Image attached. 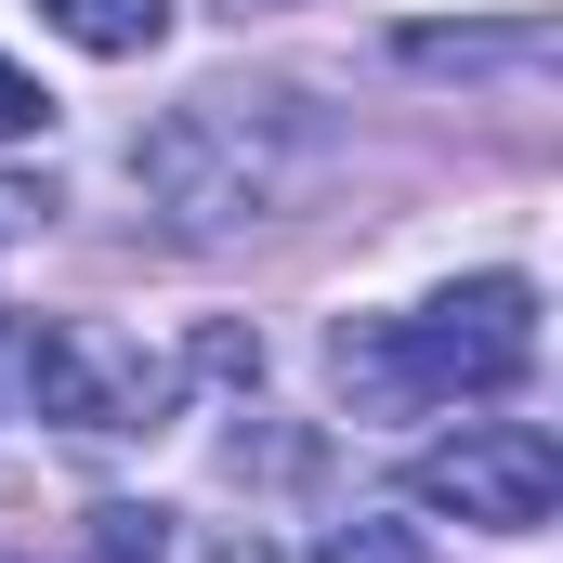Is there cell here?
<instances>
[{
  "label": "cell",
  "instance_id": "cell-1",
  "mask_svg": "<svg viewBox=\"0 0 563 563\" xmlns=\"http://www.w3.org/2000/svg\"><path fill=\"white\" fill-rule=\"evenodd\" d=\"M314 157H328V132H314L301 92H276V79H210L157 132H132V197L170 236H236V223H276Z\"/></svg>",
  "mask_w": 563,
  "mask_h": 563
},
{
  "label": "cell",
  "instance_id": "cell-2",
  "mask_svg": "<svg viewBox=\"0 0 563 563\" xmlns=\"http://www.w3.org/2000/svg\"><path fill=\"white\" fill-rule=\"evenodd\" d=\"M538 367V288L525 276H472L432 288L420 314H341L328 328V380L367 420H420V407H485Z\"/></svg>",
  "mask_w": 563,
  "mask_h": 563
},
{
  "label": "cell",
  "instance_id": "cell-3",
  "mask_svg": "<svg viewBox=\"0 0 563 563\" xmlns=\"http://www.w3.org/2000/svg\"><path fill=\"white\" fill-rule=\"evenodd\" d=\"M170 354H144L132 328H106V314H40L26 328V407L66 432H92V445H132V432L170 420Z\"/></svg>",
  "mask_w": 563,
  "mask_h": 563
},
{
  "label": "cell",
  "instance_id": "cell-4",
  "mask_svg": "<svg viewBox=\"0 0 563 563\" xmlns=\"http://www.w3.org/2000/svg\"><path fill=\"white\" fill-rule=\"evenodd\" d=\"M420 511H459V525H485V538H538L563 511V445L538 420H459L445 445H420Z\"/></svg>",
  "mask_w": 563,
  "mask_h": 563
},
{
  "label": "cell",
  "instance_id": "cell-5",
  "mask_svg": "<svg viewBox=\"0 0 563 563\" xmlns=\"http://www.w3.org/2000/svg\"><path fill=\"white\" fill-rule=\"evenodd\" d=\"M394 53L420 79H511V66H551V13H511V26H407Z\"/></svg>",
  "mask_w": 563,
  "mask_h": 563
},
{
  "label": "cell",
  "instance_id": "cell-6",
  "mask_svg": "<svg viewBox=\"0 0 563 563\" xmlns=\"http://www.w3.org/2000/svg\"><path fill=\"white\" fill-rule=\"evenodd\" d=\"M79 53H106V66H132V53H157L170 40V0H40Z\"/></svg>",
  "mask_w": 563,
  "mask_h": 563
},
{
  "label": "cell",
  "instance_id": "cell-7",
  "mask_svg": "<svg viewBox=\"0 0 563 563\" xmlns=\"http://www.w3.org/2000/svg\"><path fill=\"white\" fill-rule=\"evenodd\" d=\"M157 551H170V511H144V498L79 511V538H66V563H157Z\"/></svg>",
  "mask_w": 563,
  "mask_h": 563
},
{
  "label": "cell",
  "instance_id": "cell-8",
  "mask_svg": "<svg viewBox=\"0 0 563 563\" xmlns=\"http://www.w3.org/2000/svg\"><path fill=\"white\" fill-rule=\"evenodd\" d=\"M314 563H432V538H420V525L354 511V525H328V538H314Z\"/></svg>",
  "mask_w": 563,
  "mask_h": 563
},
{
  "label": "cell",
  "instance_id": "cell-9",
  "mask_svg": "<svg viewBox=\"0 0 563 563\" xmlns=\"http://www.w3.org/2000/svg\"><path fill=\"white\" fill-rule=\"evenodd\" d=\"M40 119H53V92H40V79H26V66L0 53V144H26Z\"/></svg>",
  "mask_w": 563,
  "mask_h": 563
},
{
  "label": "cell",
  "instance_id": "cell-10",
  "mask_svg": "<svg viewBox=\"0 0 563 563\" xmlns=\"http://www.w3.org/2000/svg\"><path fill=\"white\" fill-rule=\"evenodd\" d=\"M197 367H210V380H250V394H263V341H250V328H210V341H197Z\"/></svg>",
  "mask_w": 563,
  "mask_h": 563
}]
</instances>
